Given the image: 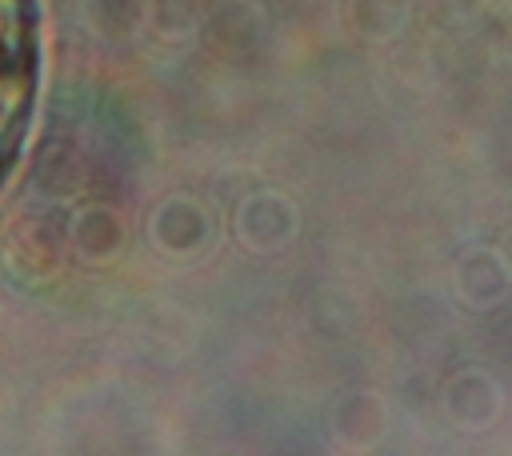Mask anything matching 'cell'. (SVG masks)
Listing matches in <instances>:
<instances>
[{"mask_svg": "<svg viewBox=\"0 0 512 456\" xmlns=\"http://www.w3.org/2000/svg\"><path fill=\"white\" fill-rule=\"evenodd\" d=\"M36 104V28L28 0H0V184Z\"/></svg>", "mask_w": 512, "mask_h": 456, "instance_id": "obj_1", "label": "cell"}]
</instances>
